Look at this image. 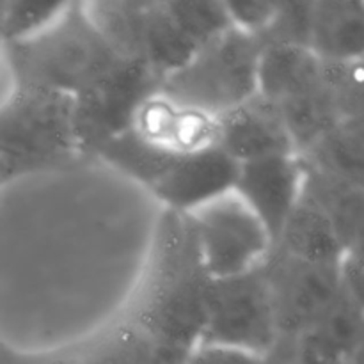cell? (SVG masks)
Masks as SVG:
<instances>
[{
    "label": "cell",
    "instance_id": "obj_1",
    "mask_svg": "<svg viewBox=\"0 0 364 364\" xmlns=\"http://www.w3.org/2000/svg\"><path fill=\"white\" fill-rule=\"evenodd\" d=\"M212 284L191 217L164 210L144 276L123 316L191 352L201 341Z\"/></svg>",
    "mask_w": 364,
    "mask_h": 364
},
{
    "label": "cell",
    "instance_id": "obj_2",
    "mask_svg": "<svg viewBox=\"0 0 364 364\" xmlns=\"http://www.w3.org/2000/svg\"><path fill=\"white\" fill-rule=\"evenodd\" d=\"M13 87L77 96L121 57L78 0L57 20L25 38L2 43Z\"/></svg>",
    "mask_w": 364,
    "mask_h": 364
},
{
    "label": "cell",
    "instance_id": "obj_3",
    "mask_svg": "<svg viewBox=\"0 0 364 364\" xmlns=\"http://www.w3.org/2000/svg\"><path fill=\"white\" fill-rule=\"evenodd\" d=\"M73 96L34 87H13L0 103L2 180L57 169L80 159Z\"/></svg>",
    "mask_w": 364,
    "mask_h": 364
},
{
    "label": "cell",
    "instance_id": "obj_4",
    "mask_svg": "<svg viewBox=\"0 0 364 364\" xmlns=\"http://www.w3.org/2000/svg\"><path fill=\"white\" fill-rule=\"evenodd\" d=\"M259 55L258 38L233 27L166 75L160 91L220 117L258 95Z\"/></svg>",
    "mask_w": 364,
    "mask_h": 364
},
{
    "label": "cell",
    "instance_id": "obj_5",
    "mask_svg": "<svg viewBox=\"0 0 364 364\" xmlns=\"http://www.w3.org/2000/svg\"><path fill=\"white\" fill-rule=\"evenodd\" d=\"M199 343L224 345L269 358L281 343L263 265L247 274L213 279Z\"/></svg>",
    "mask_w": 364,
    "mask_h": 364
},
{
    "label": "cell",
    "instance_id": "obj_6",
    "mask_svg": "<svg viewBox=\"0 0 364 364\" xmlns=\"http://www.w3.org/2000/svg\"><path fill=\"white\" fill-rule=\"evenodd\" d=\"M162 77L144 60L121 57L110 70L73 96L75 130L84 156L132 127L139 107L160 89Z\"/></svg>",
    "mask_w": 364,
    "mask_h": 364
},
{
    "label": "cell",
    "instance_id": "obj_7",
    "mask_svg": "<svg viewBox=\"0 0 364 364\" xmlns=\"http://www.w3.org/2000/svg\"><path fill=\"white\" fill-rule=\"evenodd\" d=\"M196 240L212 279L259 269L274 249L262 220L235 192L191 213Z\"/></svg>",
    "mask_w": 364,
    "mask_h": 364
},
{
    "label": "cell",
    "instance_id": "obj_8",
    "mask_svg": "<svg viewBox=\"0 0 364 364\" xmlns=\"http://www.w3.org/2000/svg\"><path fill=\"white\" fill-rule=\"evenodd\" d=\"M281 340L308 329L343 295L340 265H315L272 249L263 263Z\"/></svg>",
    "mask_w": 364,
    "mask_h": 364
},
{
    "label": "cell",
    "instance_id": "obj_9",
    "mask_svg": "<svg viewBox=\"0 0 364 364\" xmlns=\"http://www.w3.org/2000/svg\"><path fill=\"white\" fill-rule=\"evenodd\" d=\"M238 166L219 146L176 156L149 188L164 210L191 215L208 203L233 192Z\"/></svg>",
    "mask_w": 364,
    "mask_h": 364
},
{
    "label": "cell",
    "instance_id": "obj_10",
    "mask_svg": "<svg viewBox=\"0 0 364 364\" xmlns=\"http://www.w3.org/2000/svg\"><path fill=\"white\" fill-rule=\"evenodd\" d=\"M304 188L301 155H277L238 166L233 192L262 220L276 244Z\"/></svg>",
    "mask_w": 364,
    "mask_h": 364
},
{
    "label": "cell",
    "instance_id": "obj_11",
    "mask_svg": "<svg viewBox=\"0 0 364 364\" xmlns=\"http://www.w3.org/2000/svg\"><path fill=\"white\" fill-rule=\"evenodd\" d=\"M130 128L159 151L181 156L217 146L219 119L159 89L139 107Z\"/></svg>",
    "mask_w": 364,
    "mask_h": 364
},
{
    "label": "cell",
    "instance_id": "obj_12",
    "mask_svg": "<svg viewBox=\"0 0 364 364\" xmlns=\"http://www.w3.org/2000/svg\"><path fill=\"white\" fill-rule=\"evenodd\" d=\"M217 119V146L237 164L297 153L279 109L262 96L256 95Z\"/></svg>",
    "mask_w": 364,
    "mask_h": 364
},
{
    "label": "cell",
    "instance_id": "obj_13",
    "mask_svg": "<svg viewBox=\"0 0 364 364\" xmlns=\"http://www.w3.org/2000/svg\"><path fill=\"white\" fill-rule=\"evenodd\" d=\"M82 364H187L191 352L159 340L123 315L77 345Z\"/></svg>",
    "mask_w": 364,
    "mask_h": 364
},
{
    "label": "cell",
    "instance_id": "obj_14",
    "mask_svg": "<svg viewBox=\"0 0 364 364\" xmlns=\"http://www.w3.org/2000/svg\"><path fill=\"white\" fill-rule=\"evenodd\" d=\"M274 249L290 258L315 265H341L347 249L331 217L302 188Z\"/></svg>",
    "mask_w": 364,
    "mask_h": 364
},
{
    "label": "cell",
    "instance_id": "obj_15",
    "mask_svg": "<svg viewBox=\"0 0 364 364\" xmlns=\"http://www.w3.org/2000/svg\"><path fill=\"white\" fill-rule=\"evenodd\" d=\"M308 48L329 63L364 59V0H313Z\"/></svg>",
    "mask_w": 364,
    "mask_h": 364
},
{
    "label": "cell",
    "instance_id": "obj_16",
    "mask_svg": "<svg viewBox=\"0 0 364 364\" xmlns=\"http://www.w3.org/2000/svg\"><path fill=\"white\" fill-rule=\"evenodd\" d=\"M322 84V59L308 46H262L258 64V96L274 105L315 91Z\"/></svg>",
    "mask_w": 364,
    "mask_h": 364
},
{
    "label": "cell",
    "instance_id": "obj_17",
    "mask_svg": "<svg viewBox=\"0 0 364 364\" xmlns=\"http://www.w3.org/2000/svg\"><path fill=\"white\" fill-rule=\"evenodd\" d=\"M364 334V316L341 295L313 326L294 338L302 364H347Z\"/></svg>",
    "mask_w": 364,
    "mask_h": 364
},
{
    "label": "cell",
    "instance_id": "obj_18",
    "mask_svg": "<svg viewBox=\"0 0 364 364\" xmlns=\"http://www.w3.org/2000/svg\"><path fill=\"white\" fill-rule=\"evenodd\" d=\"M95 156H98L100 160L109 164L124 176L141 183L148 191L160 180L171 162L176 159V156H171L153 148L144 139L139 137L132 128L100 146Z\"/></svg>",
    "mask_w": 364,
    "mask_h": 364
},
{
    "label": "cell",
    "instance_id": "obj_19",
    "mask_svg": "<svg viewBox=\"0 0 364 364\" xmlns=\"http://www.w3.org/2000/svg\"><path fill=\"white\" fill-rule=\"evenodd\" d=\"M162 9L198 52L235 27L220 0H167Z\"/></svg>",
    "mask_w": 364,
    "mask_h": 364
},
{
    "label": "cell",
    "instance_id": "obj_20",
    "mask_svg": "<svg viewBox=\"0 0 364 364\" xmlns=\"http://www.w3.org/2000/svg\"><path fill=\"white\" fill-rule=\"evenodd\" d=\"M322 84L340 123L364 116V59L322 60Z\"/></svg>",
    "mask_w": 364,
    "mask_h": 364
},
{
    "label": "cell",
    "instance_id": "obj_21",
    "mask_svg": "<svg viewBox=\"0 0 364 364\" xmlns=\"http://www.w3.org/2000/svg\"><path fill=\"white\" fill-rule=\"evenodd\" d=\"M75 2L78 0H7L0 23L2 43L41 31L66 13Z\"/></svg>",
    "mask_w": 364,
    "mask_h": 364
},
{
    "label": "cell",
    "instance_id": "obj_22",
    "mask_svg": "<svg viewBox=\"0 0 364 364\" xmlns=\"http://www.w3.org/2000/svg\"><path fill=\"white\" fill-rule=\"evenodd\" d=\"M311 6L313 0H283L269 25L259 34H256L262 46H308Z\"/></svg>",
    "mask_w": 364,
    "mask_h": 364
},
{
    "label": "cell",
    "instance_id": "obj_23",
    "mask_svg": "<svg viewBox=\"0 0 364 364\" xmlns=\"http://www.w3.org/2000/svg\"><path fill=\"white\" fill-rule=\"evenodd\" d=\"M235 27L259 34L269 25L283 0H220Z\"/></svg>",
    "mask_w": 364,
    "mask_h": 364
},
{
    "label": "cell",
    "instance_id": "obj_24",
    "mask_svg": "<svg viewBox=\"0 0 364 364\" xmlns=\"http://www.w3.org/2000/svg\"><path fill=\"white\" fill-rule=\"evenodd\" d=\"M267 359L240 348L199 343L188 354L187 364H267Z\"/></svg>",
    "mask_w": 364,
    "mask_h": 364
},
{
    "label": "cell",
    "instance_id": "obj_25",
    "mask_svg": "<svg viewBox=\"0 0 364 364\" xmlns=\"http://www.w3.org/2000/svg\"><path fill=\"white\" fill-rule=\"evenodd\" d=\"M0 364H82L77 347L48 352H20L0 343Z\"/></svg>",
    "mask_w": 364,
    "mask_h": 364
},
{
    "label": "cell",
    "instance_id": "obj_26",
    "mask_svg": "<svg viewBox=\"0 0 364 364\" xmlns=\"http://www.w3.org/2000/svg\"><path fill=\"white\" fill-rule=\"evenodd\" d=\"M340 274L345 295L364 316V256L345 255Z\"/></svg>",
    "mask_w": 364,
    "mask_h": 364
},
{
    "label": "cell",
    "instance_id": "obj_27",
    "mask_svg": "<svg viewBox=\"0 0 364 364\" xmlns=\"http://www.w3.org/2000/svg\"><path fill=\"white\" fill-rule=\"evenodd\" d=\"M110 2L127 7V9L130 11H135V13H146V11L149 9L160 7L162 4H166L167 0H110Z\"/></svg>",
    "mask_w": 364,
    "mask_h": 364
},
{
    "label": "cell",
    "instance_id": "obj_28",
    "mask_svg": "<svg viewBox=\"0 0 364 364\" xmlns=\"http://www.w3.org/2000/svg\"><path fill=\"white\" fill-rule=\"evenodd\" d=\"M347 364H364V334L361 340H359L358 347H355L354 352H352L350 359H348Z\"/></svg>",
    "mask_w": 364,
    "mask_h": 364
},
{
    "label": "cell",
    "instance_id": "obj_29",
    "mask_svg": "<svg viewBox=\"0 0 364 364\" xmlns=\"http://www.w3.org/2000/svg\"><path fill=\"white\" fill-rule=\"evenodd\" d=\"M0 52H2V38H0Z\"/></svg>",
    "mask_w": 364,
    "mask_h": 364
},
{
    "label": "cell",
    "instance_id": "obj_30",
    "mask_svg": "<svg viewBox=\"0 0 364 364\" xmlns=\"http://www.w3.org/2000/svg\"><path fill=\"white\" fill-rule=\"evenodd\" d=\"M2 181H4V180H2V173H0V183H2Z\"/></svg>",
    "mask_w": 364,
    "mask_h": 364
}]
</instances>
